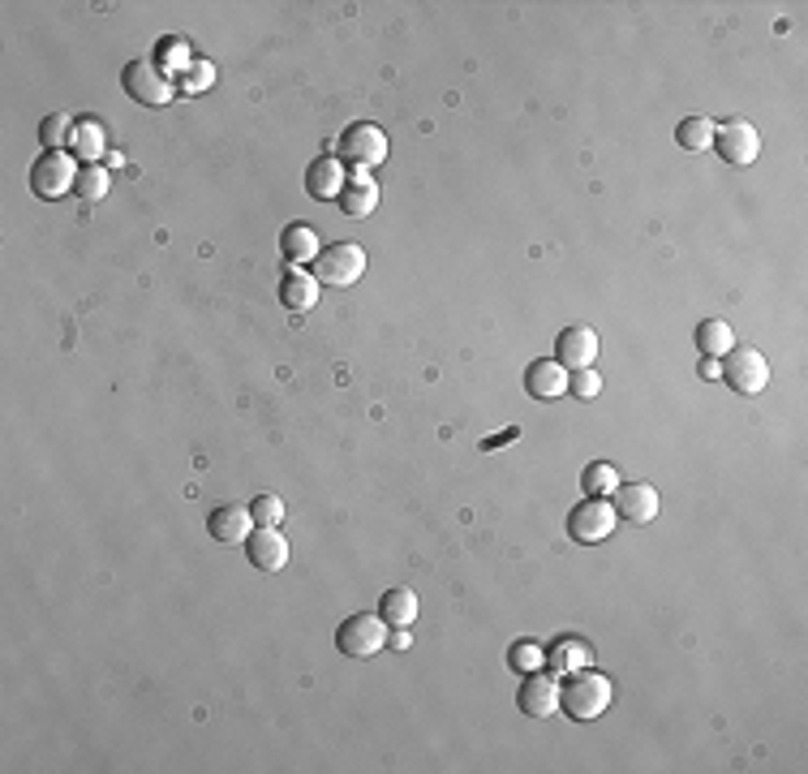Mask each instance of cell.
Listing matches in <instances>:
<instances>
[{
  "label": "cell",
  "mask_w": 808,
  "mask_h": 774,
  "mask_svg": "<svg viewBox=\"0 0 808 774\" xmlns=\"http://www.w3.org/2000/svg\"><path fill=\"white\" fill-rule=\"evenodd\" d=\"M206 529H211L215 542H246L254 529V516L242 504H224V508H215L206 516Z\"/></svg>",
  "instance_id": "obj_17"
},
{
  "label": "cell",
  "mask_w": 808,
  "mask_h": 774,
  "mask_svg": "<svg viewBox=\"0 0 808 774\" xmlns=\"http://www.w3.org/2000/svg\"><path fill=\"white\" fill-rule=\"evenodd\" d=\"M615 508L598 500V495H585L572 513H568V534L576 538V542H585V547H594V542H606L610 538V529H615Z\"/></svg>",
  "instance_id": "obj_7"
},
{
  "label": "cell",
  "mask_w": 808,
  "mask_h": 774,
  "mask_svg": "<svg viewBox=\"0 0 808 774\" xmlns=\"http://www.w3.org/2000/svg\"><path fill=\"white\" fill-rule=\"evenodd\" d=\"M318 250H323V246H318V233H314L310 224H302V220H298V224H289V228L280 233V255H284L289 267H305V262H314Z\"/></svg>",
  "instance_id": "obj_19"
},
{
  "label": "cell",
  "mask_w": 808,
  "mask_h": 774,
  "mask_svg": "<svg viewBox=\"0 0 808 774\" xmlns=\"http://www.w3.org/2000/svg\"><path fill=\"white\" fill-rule=\"evenodd\" d=\"M78 186V168L69 164L65 152H44L31 164V190L40 199H60V194H74Z\"/></svg>",
  "instance_id": "obj_9"
},
{
  "label": "cell",
  "mask_w": 808,
  "mask_h": 774,
  "mask_svg": "<svg viewBox=\"0 0 808 774\" xmlns=\"http://www.w3.org/2000/svg\"><path fill=\"white\" fill-rule=\"evenodd\" d=\"M594 663V654H590V646L585 641H576V637H559L556 646L547 650V668L551 671H581V668H590Z\"/></svg>",
  "instance_id": "obj_21"
},
{
  "label": "cell",
  "mask_w": 808,
  "mask_h": 774,
  "mask_svg": "<svg viewBox=\"0 0 808 774\" xmlns=\"http://www.w3.org/2000/svg\"><path fill=\"white\" fill-rule=\"evenodd\" d=\"M69 138H74V121L65 112H48L44 125H40V143L48 152H60V147H69Z\"/></svg>",
  "instance_id": "obj_25"
},
{
  "label": "cell",
  "mask_w": 808,
  "mask_h": 774,
  "mask_svg": "<svg viewBox=\"0 0 808 774\" xmlns=\"http://www.w3.org/2000/svg\"><path fill=\"white\" fill-rule=\"evenodd\" d=\"M74 194H78L82 203H96V199H103V194H108V172H103V168H96V164H91V168H82V172H78V186H74Z\"/></svg>",
  "instance_id": "obj_28"
},
{
  "label": "cell",
  "mask_w": 808,
  "mask_h": 774,
  "mask_svg": "<svg viewBox=\"0 0 808 774\" xmlns=\"http://www.w3.org/2000/svg\"><path fill=\"white\" fill-rule=\"evenodd\" d=\"M718 374H722L727 388L740 392V396H758V392L770 388V361L761 358L758 349H731V354H722Z\"/></svg>",
  "instance_id": "obj_5"
},
{
  "label": "cell",
  "mask_w": 808,
  "mask_h": 774,
  "mask_svg": "<svg viewBox=\"0 0 808 774\" xmlns=\"http://www.w3.org/2000/svg\"><path fill=\"white\" fill-rule=\"evenodd\" d=\"M697 349H702L706 358H722V354H731V349H736V332H731V323H722V318H706V323L697 327Z\"/></svg>",
  "instance_id": "obj_23"
},
{
  "label": "cell",
  "mask_w": 808,
  "mask_h": 774,
  "mask_svg": "<svg viewBox=\"0 0 808 774\" xmlns=\"http://www.w3.org/2000/svg\"><path fill=\"white\" fill-rule=\"evenodd\" d=\"M379 616H383L388 628H413V619H417V594L404 590V585L388 590L383 603H379Z\"/></svg>",
  "instance_id": "obj_20"
},
{
  "label": "cell",
  "mask_w": 808,
  "mask_h": 774,
  "mask_svg": "<svg viewBox=\"0 0 808 774\" xmlns=\"http://www.w3.org/2000/svg\"><path fill=\"white\" fill-rule=\"evenodd\" d=\"M254 525H280L284 520V500L280 495H258L250 504Z\"/></svg>",
  "instance_id": "obj_30"
},
{
  "label": "cell",
  "mask_w": 808,
  "mask_h": 774,
  "mask_svg": "<svg viewBox=\"0 0 808 774\" xmlns=\"http://www.w3.org/2000/svg\"><path fill=\"white\" fill-rule=\"evenodd\" d=\"M568 379H572V374H568L556 358H538L529 370H525V392H529L534 401H556V396L568 392Z\"/></svg>",
  "instance_id": "obj_15"
},
{
  "label": "cell",
  "mask_w": 808,
  "mask_h": 774,
  "mask_svg": "<svg viewBox=\"0 0 808 774\" xmlns=\"http://www.w3.org/2000/svg\"><path fill=\"white\" fill-rule=\"evenodd\" d=\"M598 358V332L594 327H585V323H572V327H563L556 340V361L572 374V370H585V366H594Z\"/></svg>",
  "instance_id": "obj_10"
},
{
  "label": "cell",
  "mask_w": 808,
  "mask_h": 774,
  "mask_svg": "<svg viewBox=\"0 0 808 774\" xmlns=\"http://www.w3.org/2000/svg\"><path fill=\"white\" fill-rule=\"evenodd\" d=\"M388 624L383 616H370V612H357L349 616L340 628H336V650L345 654V659H354V663H366V659H374L383 646H388Z\"/></svg>",
  "instance_id": "obj_2"
},
{
  "label": "cell",
  "mask_w": 808,
  "mask_h": 774,
  "mask_svg": "<svg viewBox=\"0 0 808 774\" xmlns=\"http://www.w3.org/2000/svg\"><path fill=\"white\" fill-rule=\"evenodd\" d=\"M702 374H706V379H714V374H718V358H706V361H702Z\"/></svg>",
  "instance_id": "obj_31"
},
{
  "label": "cell",
  "mask_w": 808,
  "mask_h": 774,
  "mask_svg": "<svg viewBox=\"0 0 808 774\" xmlns=\"http://www.w3.org/2000/svg\"><path fill=\"white\" fill-rule=\"evenodd\" d=\"M345 181H349V172H345V164L336 159V152L318 155V159L305 168V194L318 199V203H336L340 190H345Z\"/></svg>",
  "instance_id": "obj_12"
},
{
  "label": "cell",
  "mask_w": 808,
  "mask_h": 774,
  "mask_svg": "<svg viewBox=\"0 0 808 774\" xmlns=\"http://www.w3.org/2000/svg\"><path fill=\"white\" fill-rule=\"evenodd\" d=\"M542 663H547V650L542 646H534V641H516L512 650H507V668L512 671H542Z\"/></svg>",
  "instance_id": "obj_27"
},
{
  "label": "cell",
  "mask_w": 808,
  "mask_h": 774,
  "mask_svg": "<svg viewBox=\"0 0 808 774\" xmlns=\"http://www.w3.org/2000/svg\"><path fill=\"white\" fill-rule=\"evenodd\" d=\"M366 276V250L357 242H336V246H323L314 258V280L318 284H332V289H349Z\"/></svg>",
  "instance_id": "obj_3"
},
{
  "label": "cell",
  "mask_w": 808,
  "mask_h": 774,
  "mask_svg": "<svg viewBox=\"0 0 808 774\" xmlns=\"http://www.w3.org/2000/svg\"><path fill=\"white\" fill-rule=\"evenodd\" d=\"M516 706H520V715H529V719H547V715H556L559 710L556 675H547V671H529V675H525V684H520V693H516Z\"/></svg>",
  "instance_id": "obj_13"
},
{
  "label": "cell",
  "mask_w": 808,
  "mask_h": 774,
  "mask_svg": "<svg viewBox=\"0 0 808 774\" xmlns=\"http://www.w3.org/2000/svg\"><path fill=\"white\" fill-rule=\"evenodd\" d=\"M318 280H314V271H305V267H289V276L280 280V302L284 310H293V314H310V310L318 306Z\"/></svg>",
  "instance_id": "obj_16"
},
{
  "label": "cell",
  "mask_w": 808,
  "mask_h": 774,
  "mask_svg": "<svg viewBox=\"0 0 808 774\" xmlns=\"http://www.w3.org/2000/svg\"><path fill=\"white\" fill-rule=\"evenodd\" d=\"M340 211L345 215H354V220H366V215H374V206H379V181H370V172H357L345 181V190H340Z\"/></svg>",
  "instance_id": "obj_18"
},
{
  "label": "cell",
  "mask_w": 808,
  "mask_h": 774,
  "mask_svg": "<svg viewBox=\"0 0 808 774\" xmlns=\"http://www.w3.org/2000/svg\"><path fill=\"white\" fill-rule=\"evenodd\" d=\"M246 556L258 572H280L289 564V538L280 534V525H254L246 538Z\"/></svg>",
  "instance_id": "obj_11"
},
{
  "label": "cell",
  "mask_w": 808,
  "mask_h": 774,
  "mask_svg": "<svg viewBox=\"0 0 808 774\" xmlns=\"http://www.w3.org/2000/svg\"><path fill=\"white\" fill-rule=\"evenodd\" d=\"M568 392H572L576 401H594V396L603 392V374H598L594 366H585V370H572V379H568Z\"/></svg>",
  "instance_id": "obj_29"
},
{
  "label": "cell",
  "mask_w": 808,
  "mask_h": 774,
  "mask_svg": "<svg viewBox=\"0 0 808 774\" xmlns=\"http://www.w3.org/2000/svg\"><path fill=\"white\" fill-rule=\"evenodd\" d=\"M675 143H680L684 152H709V143H714V121H709L706 112L684 116V121L675 125Z\"/></svg>",
  "instance_id": "obj_22"
},
{
  "label": "cell",
  "mask_w": 808,
  "mask_h": 774,
  "mask_svg": "<svg viewBox=\"0 0 808 774\" xmlns=\"http://www.w3.org/2000/svg\"><path fill=\"white\" fill-rule=\"evenodd\" d=\"M336 159L340 164H354L361 172H370V168H379L388 159V134L379 125H370V121H354L340 134V143H336Z\"/></svg>",
  "instance_id": "obj_4"
},
{
  "label": "cell",
  "mask_w": 808,
  "mask_h": 774,
  "mask_svg": "<svg viewBox=\"0 0 808 774\" xmlns=\"http://www.w3.org/2000/svg\"><path fill=\"white\" fill-rule=\"evenodd\" d=\"M69 147L82 155V159H96V155H103V134L96 121H78L74 125V138H69Z\"/></svg>",
  "instance_id": "obj_26"
},
{
  "label": "cell",
  "mask_w": 808,
  "mask_h": 774,
  "mask_svg": "<svg viewBox=\"0 0 808 774\" xmlns=\"http://www.w3.org/2000/svg\"><path fill=\"white\" fill-rule=\"evenodd\" d=\"M718 159H727V164H736V168H744V164H753L761 155V138L758 130L749 125V121H740V116H731V121H722V125H714V143H709Z\"/></svg>",
  "instance_id": "obj_8"
},
{
  "label": "cell",
  "mask_w": 808,
  "mask_h": 774,
  "mask_svg": "<svg viewBox=\"0 0 808 774\" xmlns=\"http://www.w3.org/2000/svg\"><path fill=\"white\" fill-rule=\"evenodd\" d=\"M121 87H125L130 100L147 103V108H164L172 100V82L155 60H130L125 74H121Z\"/></svg>",
  "instance_id": "obj_6"
},
{
  "label": "cell",
  "mask_w": 808,
  "mask_h": 774,
  "mask_svg": "<svg viewBox=\"0 0 808 774\" xmlns=\"http://www.w3.org/2000/svg\"><path fill=\"white\" fill-rule=\"evenodd\" d=\"M610 697H615V688H610V680H606L603 671H590V668L568 671V680L559 684V710L572 722L603 719L606 710H610Z\"/></svg>",
  "instance_id": "obj_1"
},
{
  "label": "cell",
  "mask_w": 808,
  "mask_h": 774,
  "mask_svg": "<svg viewBox=\"0 0 808 774\" xmlns=\"http://www.w3.org/2000/svg\"><path fill=\"white\" fill-rule=\"evenodd\" d=\"M581 486H585V495H598V500H606L615 486H619V473H615V464L606 461H594L585 473H581Z\"/></svg>",
  "instance_id": "obj_24"
},
{
  "label": "cell",
  "mask_w": 808,
  "mask_h": 774,
  "mask_svg": "<svg viewBox=\"0 0 808 774\" xmlns=\"http://www.w3.org/2000/svg\"><path fill=\"white\" fill-rule=\"evenodd\" d=\"M615 516L628 520V525H650L658 516V491L650 482H632V486H615Z\"/></svg>",
  "instance_id": "obj_14"
}]
</instances>
